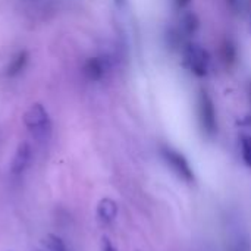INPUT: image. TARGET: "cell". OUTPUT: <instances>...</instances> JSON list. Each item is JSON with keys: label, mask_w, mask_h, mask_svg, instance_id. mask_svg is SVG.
I'll use <instances>...</instances> for the list:
<instances>
[{"label": "cell", "mask_w": 251, "mask_h": 251, "mask_svg": "<svg viewBox=\"0 0 251 251\" xmlns=\"http://www.w3.org/2000/svg\"><path fill=\"white\" fill-rule=\"evenodd\" d=\"M24 125L37 143H47L53 132V124L49 112L40 103L29 106L24 115Z\"/></svg>", "instance_id": "6da1fadb"}, {"label": "cell", "mask_w": 251, "mask_h": 251, "mask_svg": "<svg viewBox=\"0 0 251 251\" xmlns=\"http://www.w3.org/2000/svg\"><path fill=\"white\" fill-rule=\"evenodd\" d=\"M197 118L200 129L206 137H215L218 132V113L215 103L207 91L201 90L197 99Z\"/></svg>", "instance_id": "7a4b0ae2"}, {"label": "cell", "mask_w": 251, "mask_h": 251, "mask_svg": "<svg viewBox=\"0 0 251 251\" xmlns=\"http://www.w3.org/2000/svg\"><path fill=\"white\" fill-rule=\"evenodd\" d=\"M184 60L188 69L197 76H206L209 72L210 57L209 53L197 44H188L184 50Z\"/></svg>", "instance_id": "3957f363"}, {"label": "cell", "mask_w": 251, "mask_h": 251, "mask_svg": "<svg viewBox=\"0 0 251 251\" xmlns=\"http://www.w3.org/2000/svg\"><path fill=\"white\" fill-rule=\"evenodd\" d=\"M162 156H163V160L168 163V166L181 178L184 179L185 182H193L194 181V172H193V168L190 165V162L187 160V157L176 151L175 149L172 147H163L162 149Z\"/></svg>", "instance_id": "277c9868"}, {"label": "cell", "mask_w": 251, "mask_h": 251, "mask_svg": "<svg viewBox=\"0 0 251 251\" xmlns=\"http://www.w3.org/2000/svg\"><path fill=\"white\" fill-rule=\"evenodd\" d=\"M31 162H32V147L28 141H22L13 157H12V162H10V166H9V172L13 178H19L22 176L28 168L31 166Z\"/></svg>", "instance_id": "5b68a950"}, {"label": "cell", "mask_w": 251, "mask_h": 251, "mask_svg": "<svg viewBox=\"0 0 251 251\" xmlns=\"http://www.w3.org/2000/svg\"><path fill=\"white\" fill-rule=\"evenodd\" d=\"M106 72V65L100 57H91L84 65V74L90 81H100Z\"/></svg>", "instance_id": "8992f818"}, {"label": "cell", "mask_w": 251, "mask_h": 251, "mask_svg": "<svg viewBox=\"0 0 251 251\" xmlns=\"http://www.w3.org/2000/svg\"><path fill=\"white\" fill-rule=\"evenodd\" d=\"M118 215V206L113 200L110 199H103L100 200L99 206H97V218L99 221L104 222V224H109L112 222Z\"/></svg>", "instance_id": "52a82bcc"}, {"label": "cell", "mask_w": 251, "mask_h": 251, "mask_svg": "<svg viewBox=\"0 0 251 251\" xmlns=\"http://www.w3.org/2000/svg\"><path fill=\"white\" fill-rule=\"evenodd\" d=\"M221 56H222V62L225 63L226 68H231V66L237 62L238 51H237V46H235V43H234L232 40L226 38V40L222 43Z\"/></svg>", "instance_id": "ba28073f"}, {"label": "cell", "mask_w": 251, "mask_h": 251, "mask_svg": "<svg viewBox=\"0 0 251 251\" xmlns=\"http://www.w3.org/2000/svg\"><path fill=\"white\" fill-rule=\"evenodd\" d=\"M26 62H28V54H26V51H19L12 60H10V63H9V66H7V76H16V75H19L24 69H25V66H26Z\"/></svg>", "instance_id": "9c48e42d"}, {"label": "cell", "mask_w": 251, "mask_h": 251, "mask_svg": "<svg viewBox=\"0 0 251 251\" xmlns=\"http://www.w3.org/2000/svg\"><path fill=\"white\" fill-rule=\"evenodd\" d=\"M41 244H43L44 251H68L65 241L54 234H47L41 240Z\"/></svg>", "instance_id": "30bf717a"}, {"label": "cell", "mask_w": 251, "mask_h": 251, "mask_svg": "<svg viewBox=\"0 0 251 251\" xmlns=\"http://www.w3.org/2000/svg\"><path fill=\"white\" fill-rule=\"evenodd\" d=\"M241 154H243L244 163L251 168V137L249 135H244L241 138Z\"/></svg>", "instance_id": "8fae6325"}, {"label": "cell", "mask_w": 251, "mask_h": 251, "mask_svg": "<svg viewBox=\"0 0 251 251\" xmlns=\"http://www.w3.org/2000/svg\"><path fill=\"white\" fill-rule=\"evenodd\" d=\"M199 18L194 15V13H188L185 18H184V31L187 34H194L197 29H199Z\"/></svg>", "instance_id": "7c38bea8"}, {"label": "cell", "mask_w": 251, "mask_h": 251, "mask_svg": "<svg viewBox=\"0 0 251 251\" xmlns=\"http://www.w3.org/2000/svg\"><path fill=\"white\" fill-rule=\"evenodd\" d=\"M101 251H118L116 249H115V246L110 243V240L109 238H103L101 240Z\"/></svg>", "instance_id": "4fadbf2b"}, {"label": "cell", "mask_w": 251, "mask_h": 251, "mask_svg": "<svg viewBox=\"0 0 251 251\" xmlns=\"http://www.w3.org/2000/svg\"><path fill=\"white\" fill-rule=\"evenodd\" d=\"M226 3L229 4V7L232 10H237L240 7V0H226Z\"/></svg>", "instance_id": "5bb4252c"}, {"label": "cell", "mask_w": 251, "mask_h": 251, "mask_svg": "<svg viewBox=\"0 0 251 251\" xmlns=\"http://www.w3.org/2000/svg\"><path fill=\"white\" fill-rule=\"evenodd\" d=\"M190 1H191V0H175V4H176L178 9H182V7H185Z\"/></svg>", "instance_id": "9a60e30c"}, {"label": "cell", "mask_w": 251, "mask_h": 251, "mask_svg": "<svg viewBox=\"0 0 251 251\" xmlns=\"http://www.w3.org/2000/svg\"><path fill=\"white\" fill-rule=\"evenodd\" d=\"M250 100H251V88H250ZM249 124L251 125V113H250V116H249Z\"/></svg>", "instance_id": "2e32d148"}, {"label": "cell", "mask_w": 251, "mask_h": 251, "mask_svg": "<svg viewBox=\"0 0 251 251\" xmlns=\"http://www.w3.org/2000/svg\"><path fill=\"white\" fill-rule=\"evenodd\" d=\"M118 1H121V0H118Z\"/></svg>", "instance_id": "e0dca14e"}]
</instances>
